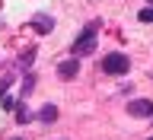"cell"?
I'll list each match as a JSON object with an SVG mask.
<instances>
[{
	"label": "cell",
	"instance_id": "cell-7",
	"mask_svg": "<svg viewBox=\"0 0 153 140\" xmlns=\"http://www.w3.org/2000/svg\"><path fill=\"white\" fill-rule=\"evenodd\" d=\"M140 22H153V7H147V10H140Z\"/></svg>",
	"mask_w": 153,
	"mask_h": 140
},
{
	"label": "cell",
	"instance_id": "cell-3",
	"mask_svg": "<svg viewBox=\"0 0 153 140\" xmlns=\"http://www.w3.org/2000/svg\"><path fill=\"white\" fill-rule=\"evenodd\" d=\"M128 115H131V118H153V102L134 99V102H128Z\"/></svg>",
	"mask_w": 153,
	"mask_h": 140
},
{
	"label": "cell",
	"instance_id": "cell-8",
	"mask_svg": "<svg viewBox=\"0 0 153 140\" xmlns=\"http://www.w3.org/2000/svg\"><path fill=\"white\" fill-rule=\"evenodd\" d=\"M147 3H150V7H153V0H147Z\"/></svg>",
	"mask_w": 153,
	"mask_h": 140
},
{
	"label": "cell",
	"instance_id": "cell-6",
	"mask_svg": "<svg viewBox=\"0 0 153 140\" xmlns=\"http://www.w3.org/2000/svg\"><path fill=\"white\" fill-rule=\"evenodd\" d=\"M16 121H19V124L32 121V112H29V108H19V112H16Z\"/></svg>",
	"mask_w": 153,
	"mask_h": 140
},
{
	"label": "cell",
	"instance_id": "cell-1",
	"mask_svg": "<svg viewBox=\"0 0 153 140\" xmlns=\"http://www.w3.org/2000/svg\"><path fill=\"white\" fill-rule=\"evenodd\" d=\"M96 29H99L96 22H93V26H86V29H83V35H80L74 45H70L74 57H83V54H93V51H96Z\"/></svg>",
	"mask_w": 153,
	"mask_h": 140
},
{
	"label": "cell",
	"instance_id": "cell-2",
	"mask_svg": "<svg viewBox=\"0 0 153 140\" xmlns=\"http://www.w3.org/2000/svg\"><path fill=\"white\" fill-rule=\"evenodd\" d=\"M102 70L108 76H121V73L131 70V61H128V54H118V51H115V54H105L102 57Z\"/></svg>",
	"mask_w": 153,
	"mask_h": 140
},
{
	"label": "cell",
	"instance_id": "cell-5",
	"mask_svg": "<svg viewBox=\"0 0 153 140\" xmlns=\"http://www.w3.org/2000/svg\"><path fill=\"white\" fill-rule=\"evenodd\" d=\"M38 118H42V121H48V124L57 121V108H54V105H45V108L38 112Z\"/></svg>",
	"mask_w": 153,
	"mask_h": 140
},
{
	"label": "cell",
	"instance_id": "cell-9",
	"mask_svg": "<svg viewBox=\"0 0 153 140\" xmlns=\"http://www.w3.org/2000/svg\"><path fill=\"white\" fill-rule=\"evenodd\" d=\"M13 140H19V137H13Z\"/></svg>",
	"mask_w": 153,
	"mask_h": 140
},
{
	"label": "cell",
	"instance_id": "cell-4",
	"mask_svg": "<svg viewBox=\"0 0 153 140\" xmlns=\"http://www.w3.org/2000/svg\"><path fill=\"white\" fill-rule=\"evenodd\" d=\"M76 73H80V57H67V61L57 64V76L61 80H74Z\"/></svg>",
	"mask_w": 153,
	"mask_h": 140
},
{
	"label": "cell",
	"instance_id": "cell-10",
	"mask_svg": "<svg viewBox=\"0 0 153 140\" xmlns=\"http://www.w3.org/2000/svg\"><path fill=\"white\" fill-rule=\"evenodd\" d=\"M150 140H153V137H150Z\"/></svg>",
	"mask_w": 153,
	"mask_h": 140
}]
</instances>
